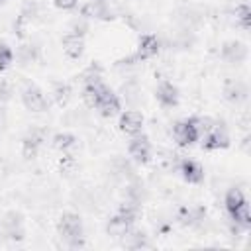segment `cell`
I'll use <instances>...</instances> for the list:
<instances>
[{"label": "cell", "mask_w": 251, "mask_h": 251, "mask_svg": "<svg viewBox=\"0 0 251 251\" xmlns=\"http://www.w3.org/2000/svg\"><path fill=\"white\" fill-rule=\"evenodd\" d=\"M61 237L67 241V245L71 249H76V247H82V237H84V229H82V220L78 218V214H73V212H67L61 216L59 220V226H57Z\"/></svg>", "instance_id": "obj_1"}, {"label": "cell", "mask_w": 251, "mask_h": 251, "mask_svg": "<svg viewBox=\"0 0 251 251\" xmlns=\"http://www.w3.org/2000/svg\"><path fill=\"white\" fill-rule=\"evenodd\" d=\"M200 127H198V118H186L182 122H176L173 127V137L178 145H192L200 137Z\"/></svg>", "instance_id": "obj_2"}, {"label": "cell", "mask_w": 251, "mask_h": 251, "mask_svg": "<svg viewBox=\"0 0 251 251\" xmlns=\"http://www.w3.org/2000/svg\"><path fill=\"white\" fill-rule=\"evenodd\" d=\"M22 102H24L25 110H29V112H45L49 106L43 90H39L35 84H27L22 90Z\"/></svg>", "instance_id": "obj_3"}, {"label": "cell", "mask_w": 251, "mask_h": 251, "mask_svg": "<svg viewBox=\"0 0 251 251\" xmlns=\"http://www.w3.org/2000/svg\"><path fill=\"white\" fill-rule=\"evenodd\" d=\"M127 153L135 163L145 165L149 161V157H151V141L141 133L131 135V141L127 143Z\"/></svg>", "instance_id": "obj_4"}, {"label": "cell", "mask_w": 251, "mask_h": 251, "mask_svg": "<svg viewBox=\"0 0 251 251\" xmlns=\"http://www.w3.org/2000/svg\"><path fill=\"white\" fill-rule=\"evenodd\" d=\"M161 51V39L153 33H143L139 37V43H137V61H147V59H153L157 57Z\"/></svg>", "instance_id": "obj_5"}, {"label": "cell", "mask_w": 251, "mask_h": 251, "mask_svg": "<svg viewBox=\"0 0 251 251\" xmlns=\"http://www.w3.org/2000/svg\"><path fill=\"white\" fill-rule=\"evenodd\" d=\"M118 127L126 135H137V133H141L143 131V116H141V112H137V110H126L120 116Z\"/></svg>", "instance_id": "obj_6"}, {"label": "cell", "mask_w": 251, "mask_h": 251, "mask_svg": "<svg viewBox=\"0 0 251 251\" xmlns=\"http://www.w3.org/2000/svg\"><path fill=\"white\" fill-rule=\"evenodd\" d=\"M227 145H229V135L220 126H214L212 129H208L202 139V147L206 151H220V149H226Z\"/></svg>", "instance_id": "obj_7"}, {"label": "cell", "mask_w": 251, "mask_h": 251, "mask_svg": "<svg viewBox=\"0 0 251 251\" xmlns=\"http://www.w3.org/2000/svg\"><path fill=\"white\" fill-rule=\"evenodd\" d=\"M220 57L229 65H239L247 59V45L239 43V41H227L222 45Z\"/></svg>", "instance_id": "obj_8"}, {"label": "cell", "mask_w": 251, "mask_h": 251, "mask_svg": "<svg viewBox=\"0 0 251 251\" xmlns=\"http://www.w3.org/2000/svg\"><path fill=\"white\" fill-rule=\"evenodd\" d=\"M178 173L188 184H200L204 180V169L194 159H180L178 161Z\"/></svg>", "instance_id": "obj_9"}, {"label": "cell", "mask_w": 251, "mask_h": 251, "mask_svg": "<svg viewBox=\"0 0 251 251\" xmlns=\"http://www.w3.org/2000/svg\"><path fill=\"white\" fill-rule=\"evenodd\" d=\"M43 141H45V129L43 127H31L27 131V135L24 137V141H22L24 157H27V159L35 157V153L39 151V147L43 145Z\"/></svg>", "instance_id": "obj_10"}, {"label": "cell", "mask_w": 251, "mask_h": 251, "mask_svg": "<svg viewBox=\"0 0 251 251\" xmlns=\"http://www.w3.org/2000/svg\"><path fill=\"white\" fill-rule=\"evenodd\" d=\"M155 98L163 108H175L178 104V90L173 82L169 80H161L157 90H155Z\"/></svg>", "instance_id": "obj_11"}, {"label": "cell", "mask_w": 251, "mask_h": 251, "mask_svg": "<svg viewBox=\"0 0 251 251\" xmlns=\"http://www.w3.org/2000/svg\"><path fill=\"white\" fill-rule=\"evenodd\" d=\"M94 108H96L104 118H112V116L120 114V110H122V102H120V98H118L112 90H106V92L100 96V100L96 102Z\"/></svg>", "instance_id": "obj_12"}, {"label": "cell", "mask_w": 251, "mask_h": 251, "mask_svg": "<svg viewBox=\"0 0 251 251\" xmlns=\"http://www.w3.org/2000/svg\"><path fill=\"white\" fill-rule=\"evenodd\" d=\"M63 51L67 57L71 59H78L84 51V37L82 35H76V33H67L63 37Z\"/></svg>", "instance_id": "obj_13"}, {"label": "cell", "mask_w": 251, "mask_h": 251, "mask_svg": "<svg viewBox=\"0 0 251 251\" xmlns=\"http://www.w3.org/2000/svg\"><path fill=\"white\" fill-rule=\"evenodd\" d=\"M224 94H226V98L229 100V102H243V100H247V94H249V90H247V84L243 82V80H229L227 84H226V88H224Z\"/></svg>", "instance_id": "obj_14"}, {"label": "cell", "mask_w": 251, "mask_h": 251, "mask_svg": "<svg viewBox=\"0 0 251 251\" xmlns=\"http://www.w3.org/2000/svg\"><path fill=\"white\" fill-rule=\"evenodd\" d=\"M178 220L182 226H198L204 222V208H182L178 214Z\"/></svg>", "instance_id": "obj_15"}, {"label": "cell", "mask_w": 251, "mask_h": 251, "mask_svg": "<svg viewBox=\"0 0 251 251\" xmlns=\"http://www.w3.org/2000/svg\"><path fill=\"white\" fill-rule=\"evenodd\" d=\"M229 218H231V224H235L237 227H241V229H247V227H251V214H249V204L247 202H243L239 208H235L231 214H229Z\"/></svg>", "instance_id": "obj_16"}, {"label": "cell", "mask_w": 251, "mask_h": 251, "mask_svg": "<svg viewBox=\"0 0 251 251\" xmlns=\"http://www.w3.org/2000/svg\"><path fill=\"white\" fill-rule=\"evenodd\" d=\"M122 243L126 249H141V247H149V243L145 241V235L137 229H129L126 235H122Z\"/></svg>", "instance_id": "obj_17"}, {"label": "cell", "mask_w": 251, "mask_h": 251, "mask_svg": "<svg viewBox=\"0 0 251 251\" xmlns=\"http://www.w3.org/2000/svg\"><path fill=\"white\" fill-rule=\"evenodd\" d=\"M243 202H247V200H245V196H243L241 188H229V190L226 192V198H224V206H226L227 214H231V212H233L235 208H239Z\"/></svg>", "instance_id": "obj_18"}, {"label": "cell", "mask_w": 251, "mask_h": 251, "mask_svg": "<svg viewBox=\"0 0 251 251\" xmlns=\"http://www.w3.org/2000/svg\"><path fill=\"white\" fill-rule=\"evenodd\" d=\"M18 61L22 63V65H29V63H33V61H37V57H39V51H37V47L35 45H31V43H24V45H20L18 47Z\"/></svg>", "instance_id": "obj_19"}, {"label": "cell", "mask_w": 251, "mask_h": 251, "mask_svg": "<svg viewBox=\"0 0 251 251\" xmlns=\"http://www.w3.org/2000/svg\"><path fill=\"white\" fill-rule=\"evenodd\" d=\"M75 145H76V137L73 133H69V131H61V133H57L53 137V147L59 149V151H69Z\"/></svg>", "instance_id": "obj_20"}, {"label": "cell", "mask_w": 251, "mask_h": 251, "mask_svg": "<svg viewBox=\"0 0 251 251\" xmlns=\"http://www.w3.org/2000/svg\"><path fill=\"white\" fill-rule=\"evenodd\" d=\"M233 16H235V22H237L243 29H249V24H251V10H249L247 4H239V6L235 8Z\"/></svg>", "instance_id": "obj_21"}, {"label": "cell", "mask_w": 251, "mask_h": 251, "mask_svg": "<svg viewBox=\"0 0 251 251\" xmlns=\"http://www.w3.org/2000/svg\"><path fill=\"white\" fill-rule=\"evenodd\" d=\"M53 98H55V102H57L59 106H65V104L71 100V86L65 84V82L55 84V88H53Z\"/></svg>", "instance_id": "obj_22"}, {"label": "cell", "mask_w": 251, "mask_h": 251, "mask_svg": "<svg viewBox=\"0 0 251 251\" xmlns=\"http://www.w3.org/2000/svg\"><path fill=\"white\" fill-rule=\"evenodd\" d=\"M12 61H14V51H12V47L6 45V43H0V71L8 69V67L12 65Z\"/></svg>", "instance_id": "obj_23"}, {"label": "cell", "mask_w": 251, "mask_h": 251, "mask_svg": "<svg viewBox=\"0 0 251 251\" xmlns=\"http://www.w3.org/2000/svg\"><path fill=\"white\" fill-rule=\"evenodd\" d=\"M88 31V22L84 16H76L73 22H71V33H76V35H84Z\"/></svg>", "instance_id": "obj_24"}, {"label": "cell", "mask_w": 251, "mask_h": 251, "mask_svg": "<svg viewBox=\"0 0 251 251\" xmlns=\"http://www.w3.org/2000/svg\"><path fill=\"white\" fill-rule=\"evenodd\" d=\"M10 94H12V86L8 80H0V102H6L10 100Z\"/></svg>", "instance_id": "obj_25"}, {"label": "cell", "mask_w": 251, "mask_h": 251, "mask_svg": "<svg viewBox=\"0 0 251 251\" xmlns=\"http://www.w3.org/2000/svg\"><path fill=\"white\" fill-rule=\"evenodd\" d=\"M53 4L61 10H73V8H76L78 0H53Z\"/></svg>", "instance_id": "obj_26"}, {"label": "cell", "mask_w": 251, "mask_h": 251, "mask_svg": "<svg viewBox=\"0 0 251 251\" xmlns=\"http://www.w3.org/2000/svg\"><path fill=\"white\" fill-rule=\"evenodd\" d=\"M2 118H4V112L0 110V126H2Z\"/></svg>", "instance_id": "obj_27"}, {"label": "cell", "mask_w": 251, "mask_h": 251, "mask_svg": "<svg viewBox=\"0 0 251 251\" xmlns=\"http://www.w3.org/2000/svg\"><path fill=\"white\" fill-rule=\"evenodd\" d=\"M4 2H6V0H0V4H4Z\"/></svg>", "instance_id": "obj_28"}]
</instances>
